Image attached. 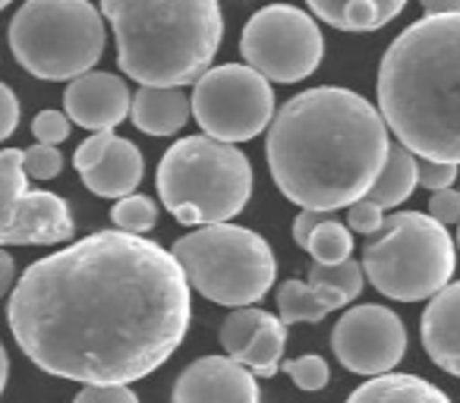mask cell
<instances>
[{
	"mask_svg": "<svg viewBox=\"0 0 460 403\" xmlns=\"http://www.w3.org/2000/svg\"><path fill=\"white\" fill-rule=\"evenodd\" d=\"M0 104H4V120H0V139H10L20 127V98L10 85H0Z\"/></svg>",
	"mask_w": 460,
	"mask_h": 403,
	"instance_id": "35",
	"label": "cell"
},
{
	"mask_svg": "<svg viewBox=\"0 0 460 403\" xmlns=\"http://www.w3.org/2000/svg\"><path fill=\"white\" fill-rule=\"evenodd\" d=\"M281 372L300 390H322L328 384V378H332V369H328V363L322 356H315V353L288 359V363L281 365Z\"/></svg>",
	"mask_w": 460,
	"mask_h": 403,
	"instance_id": "28",
	"label": "cell"
},
{
	"mask_svg": "<svg viewBox=\"0 0 460 403\" xmlns=\"http://www.w3.org/2000/svg\"><path fill=\"white\" fill-rule=\"evenodd\" d=\"M382 110L359 92L319 85L294 95L265 136L281 196L300 212H350L378 183L391 154Z\"/></svg>",
	"mask_w": 460,
	"mask_h": 403,
	"instance_id": "2",
	"label": "cell"
},
{
	"mask_svg": "<svg viewBox=\"0 0 460 403\" xmlns=\"http://www.w3.org/2000/svg\"><path fill=\"white\" fill-rule=\"evenodd\" d=\"M26 152L22 148H4L0 152V196H4V218L13 215V208L29 196L26 189Z\"/></svg>",
	"mask_w": 460,
	"mask_h": 403,
	"instance_id": "25",
	"label": "cell"
},
{
	"mask_svg": "<svg viewBox=\"0 0 460 403\" xmlns=\"http://www.w3.org/2000/svg\"><path fill=\"white\" fill-rule=\"evenodd\" d=\"M73 167L83 173V183L89 192L120 202V198L136 196L146 161L129 139H120L117 133H95L76 148Z\"/></svg>",
	"mask_w": 460,
	"mask_h": 403,
	"instance_id": "12",
	"label": "cell"
},
{
	"mask_svg": "<svg viewBox=\"0 0 460 403\" xmlns=\"http://www.w3.org/2000/svg\"><path fill=\"white\" fill-rule=\"evenodd\" d=\"M385 221H388V218L382 215V208L372 206L369 198L357 202V206H353L350 212H347V224H350L357 233H382Z\"/></svg>",
	"mask_w": 460,
	"mask_h": 403,
	"instance_id": "32",
	"label": "cell"
},
{
	"mask_svg": "<svg viewBox=\"0 0 460 403\" xmlns=\"http://www.w3.org/2000/svg\"><path fill=\"white\" fill-rule=\"evenodd\" d=\"M262 319H265V309H259V306L237 309V312H230L227 319H224L217 337H221V346L230 359L240 356V353L252 344V337H256L259 328H262Z\"/></svg>",
	"mask_w": 460,
	"mask_h": 403,
	"instance_id": "24",
	"label": "cell"
},
{
	"mask_svg": "<svg viewBox=\"0 0 460 403\" xmlns=\"http://www.w3.org/2000/svg\"><path fill=\"white\" fill-rule=\"evenodd\" d=\"M192 117L202 136L237 145L256 139L275 123V92L271 83L246 64L211 66L192 85Z\"/></svg>",
	"mask_w": 460,
	"mask_h": 403,
	"instance_id": "9",
	"label": "cell"
},
{
	"mask_svg": "<svg viewBox=\"0 0 460 403\" xmlns=\"http://www.w3.org/2000/svg\"><path fill=\"white\" fill-rule=\"evenodd\" d=\"M64 110L76 127L95 133H114L117 123L133 114V95L127 89V79L114 73H89L66 85Z\"/></svg>",
	"mask_w": 460,
	"mask_h": 403,
	"instance_id": "14",
	"label": "cell"
},
{
	"mask_svg": "<svg viewBox=\"0 0 460 403\" xmlns=\"http://www.w3.org/2000/svg\"><path fill=\"white\" fill-rule=\"evenodd\" d=\"M70 123H73L70 117L60 114V110H41L32 120V133H35V139H39V145L58 148L60 142L70 139Z\"/></svg>",
	"mask_w": 460,
	"mask_h": 403,
	"instance_id": "29",
	"label": "cell"
},
{
	"mask_svg": "<svg viewBox=\"0 0 460 403\" xmlns=\"http://www.w3.org/2000/svg\"><path fill=\"white\" fill-rule=\"evenodd\" d=\"M111 221H114L117 231L142 237L158 224V206L152 202V196H129L120 198L114 208H111Z\"/></svg>",
	"mask_w": 460,
	"mask_h": 403,
	"instance_id": "26",
	"label": "cell"
},
{
	"mask_svg": "<svg viewBox=\"0 0 460 403\" xmlns=\"http://www.w3.org/2000/svg\"><path fill=\"white\" fill-rule=\"evenodd\" d=\"M173 258L192 290L217 306L250 309L271 290L278 262L269 240L250 227H199L173 243Z\"/></svg>",
	"mask_w": 460,
	"mask_h": 403,
	"instance_id": "8",
	"label": "cell"
},
{
	"mask_svg": "<svg viewBox=\"0 0 460 403\" xmlns=\"http://www.w3.org/2000/svg\"><path fill=\"white\" fill-rule=\"evenodd\" d=\"M347 403H451V397L420 375L391 372V375L363 381L347 397Z\"/></svg>",
	"mask_w": 460,
	"mask_h": 403,
	"instance_id": "19",
	"label": "cell"
},
{
	"mask_svg": "<svg viewBox=\"0 0 460 403\" xmlns=\"http://www.w3.org/2000/svg\"><path fill=\"white\" fill-rule=\"evenodd\" d=\"M73 403H139L129 384H89L83 388Z\"/></svg>",
	"mask_w": 460,
	"mask_h": 403,
	"instance_id": "31",
	"label": "cell"
},
{
	"mask_svg": "<svg viewBox=\"0 0 460 403\" xmlns=\"http://www.w3.org/2000/svg\"><path fill=\"white\" fill-rule=\"evenodd\" d=\"M429 215L445 227L460 224V189L432 192V198H429Z\"/></svg>",
	"mask_w": 460,
	"mask_h": 403,
	"instance_id": "34",
	"label": "cell"
},
{
	"mask_svg": "<svg viewBox=\"0 0 460 403\" xmlns=\"http://www.w3.org/2000/svg\"><path fill=\"white\" fill-rule=\"evenodd\" d=\"M347 306V296L341 290L319 287V284L284 281L278 287V312L284 325H300V321H322L328 312Z\"/></svg>",
	"mask_w": 460,
	"mask_h": 403,
	"instance_id": "20",
	"label": "cell"
},
{
	"mask_svg": "<svg viewBox=\"0 0 460 403\" xmlns=\"http://www.w3.org/2000/svg\"><path fill=\"white\" fill-rule=\"evenodd\" d=\"M190 281L164 246L102 231L32 262L10 293L20 350L79 384H133L183 344Z\"/></svg>",
	"mask_w": 460,
	"mask_h": 403,
	"instance_id": "1",
	"label": "cell"
},
{
	"mask_svg": "<svg viewBox=\"0 0 460 403\" xmlns=\"http://www.w3.org/2000/svg\"><path fill=\"white\" fill-rule=\"evenodd\" d=\"M420 340L438 369L460 378V281L445 287L420 319Z\"/></svg>",
	"mask_w": 460,
	"mask_h": 403,
	"instance_id": "16",
	"label": "cell"
},
{
	"mask_svg": "<svg viewBox=\"0 0 460 403\" xmlns=\"http://www.w3.org/2000/svg\"><path fill=\"white\" fill-rule=\"evenodd\" d=\"M454 180H457V167L454 164H438V161H420V186L432 192L454 189Z\"/></svg>",
	"mask_w": 460,
	"mask_h": 403,
	"instance_id": "33",
	"label": "cell"
},
{
	"mask_svg": "<svg viewBox=\"0 0 460 403\" xmlns=\"http://www.w3.org/2000/svg\"><path fill=\"white\" fill-rule=\"evenodd\" d=\"M173 403H259V378L230 356H202L180 372Z\"/></svg>",
	"mask_w": 460,
	"mask_h": 403,
	"instance_id": "13",
	"label": "cell"
},
{
	"mask_svg": "<svg viewBox=\"0 0 460 403\" xmlns=\"http://www.w3.org/2000/svg\"><path fill=\"white\" fill-rule=\"evenodd\" d=\"M306 252L313 256L315 265H344L353 258V233L341 221L325 218L322 227L313 233Z\"/></svg>",
	"mask_w": 460,
	"mask_h": 403,
	"instance_id": "23",
	"label": "cell"
},
{
	"mask_svg": "<svg viewBox=\"0 0 460 403\" xmlns=\"http://www.w3.org/2000/svg\"><path fill=\"white\" fill-rule=\"evenodd\" d=\"M158 198L183 227L227 224L252 196V164L237 145L211 136L173 142L158 164Z\"/></svg>",
	"mask_w": 460,
	"mask_h": 403,
	"instance_id": "5",
	"label": "cell"
},
{
	"mask_svg": "<svg viewBox=\"0 0 460 403\" xmlns=\"http://www.w3.org/2000/svg\"><path fill=\"white\" fill-rule=\"evenodd\" d=\"M322 221H325V215H319V212H300L296 215L294 218V243L306 250L309 240H313V233L322 227Z\"/></svg>",
	"mask_w": 460,
	"mask_h": 403,
	"instance_id": "36",
	"label": "cell"
},
{
	"mask_svg": "<svg viewBox=\"0 0 460 403\" xmlns=\"http://www.w3.org/2000/svg\"><path fill=\"white\" fill-rule=\"evenodd\" d=\"M422 16H460V0H422Z\"/></svg>",
	"mask_w": 460,
	"mask_h": 403,
	"instance_id": "37",
	"label": "cell"
},
{
	"mask_svg": "<svg viewBox=\"0 0 460 403\" xmlns=\"http://www.w3.org/2000/svg\"><path fill=\"white\" fill-rule=\"evenodd\" d=\"M73 233L76 224H73L70 202L45 189H32L29 196H22V202L0 227L4 246H54L70 240Z\"/></svg>",
	"mask_w": 460,
	"mask_h": 403,
	"instance_id": "15",
	"label": "cell"
},
{
	"mask_svg": "<svg viewBox=\"0 0 460 403\" xmlns=\"http://www.w3.org/2000/svg\"><path fill=\"white\" fill-rule=\"evenodd\" d=\"M416 186H420V158H416L410 148L394 145L388 154V164H385L382 177H378V183L372 186V192L366 198L385 212V208H397L403 198L413 196Z\"/></svg>",
	"mask_w": 460,
	"mask_h": 403,
	"instance_id": "21",
	"label": "cell"
},
{
	"mask_svg": "<svg viewBox=\"0 0 460 403\" xmlns=\"http://www.w3.org/2000/svg\"><path fill=\"white\" fill-rule=\"evenodd\" d=\"M240 54L246 66L262 73L269 83H303L313 76L325 54L319 22L313 13L290 4H275L252 16L240 35Z\"/></svg>",
	"mask_w": 460,
	"mask_h": 403,
	"instance_id": "10",
	"label": "cell"
},
{
	"mask_svg": "<svg viewBox=\"0 0 460 403\" xmlns=\"http://www.w3.org/2000/svg\"><path fill=\"white\" fill-rule=\"evenodd\" d=\"M104 22L89 0H29L10 20V51L35 79L76 83L102 60Z\"/></svg>",
	"mask_w": 460,
	"mask_h": 403,
	"instance_id": "6",
	"label": "cell"
},
{
	"mask_svg": "<svg viewBox=\"0 0 460 403\" xmlns=\"http://www.w3.org/2000/svg\"><path fill=\"white\" fill-rule=\"evenodd\" d=\"M117 64L142 89H183L211 70L224 35L215 0H104Z\"/></svg>",
	"mask_w": 460,
	"mask_h": 403,
	"instance_id": "4",
	"label": "cell"
},
{
	"mask_svg": "<svg viewBox=\"0 0 460 403\" xmlns=\"http://www.w3.org/2000/svg\"><path fill=\"white\" fill-rule=\"evenodd\" d=\"M457 252L445 224L426 212H397L366 246L363 271L388 300L420 302L451 287Z\"/></svg>",
	"mask_w": 460,
	"mask_h": 403,
	"instance_id": "7",
	"label": "cell"
},
{
	"mask_svg": "<svg viewBox=\"0 0 460 403\" xmlns=\"http://www.w3.org/2000/svg\"><path fill=\"white\" fill-rule=\"evenodd\" d=\"M64 171V154L54 145H32L26 148V173L32 180H54Z\"/></svg>",
	"mask_w": 460,
	"mask_h": 403,
	"instance_id": "30",
	"label": "cell"
},
{
	"mask_svg": "<svg viewBox=\"0 0 460 403\" xmlns=\"http://www.w3.org/2000/svg\"><path fill=\"white\" fill-rule=\"evenodd\" d=\"M403 0H313L309 13L341 32H376L403 13Z\"/></svg>",
	"mask_w": 460,
	"mask_h": 403,
	"instance_id": "17",
	"label": "cell"
},
{
	"mask_svg": "<svg viewBox=\"0 0 460 403\" xmlns=\"http://www.w3.org/2000/svg\"><path fill=\"white\" fill-rule=\"evenodd\" d=\"M363 265L350 262L344 265H313L309 268V284H319V287H332V290H341L347 296V302H353L359 293H363Z\"/></svg>",
	"mask_w": 460,
	"mask_h": 403,
	"instance_id": "27",
	"label": "cell"
},
{
	"mask_svg": "<svg viewBox=\"0 0 460 403\" xmlns=\"http://www.w3.org/2000/svg\"><path fill=\"white\" fill-rule=\"evenodd\" d=\"M332 350L344 369L382 378L391 375V369L407 356V328L401 315L388 306L378 302L353 306L334 325Z\"/></svg>",
	"mask_w": 460,
	"mask_h": 403,
	"instance_id": "11",
	"label": "cell"
},
{
	"mask_svg": "<svg viewBox=\"0 0 460 403\" xmlns=\"http://www.w3.org/2000/svg\"><path fill=\"white\" fill-rule=\"evenodd\" d=\"M4 277H0V293H13V281H16V265H13V256H10V252H4ZM20 284V281H16Z\"/></svg>",
	"mask_w": 460,
	"mask_h": 403,
	"instance_id": "38",
	"label": "cell"
},
{
	"mask_svg": "<svg viewBox=\"0 0 460 403\" xmlns=\"http://www.w3.org/2000/svg\"><path fill=\"white\" fill-rule=\"evenodd\" d=\"M284 346H288V325H284L278 315L265 312L259 334L252 337V344L246 346L240 356H234V363L246 365L256 378H271V375H278V369L284 365L281 363Z\"/></svg>",
	"mask_w": 460,
	"mask_h": 403,
	"instance_id": "22",
	"label": "cell"
},
{
	"mask_svg": "<svg viewBox=\"0 0 460 403\" xmlns=\"http://www.w3.org/2000/svg\"><path fill=\"white\" fill-rule=\"evenodd\" d=\"M457 246H460V227H457Z\"/></svg>",
	"mask_w": 460,
	"mask_h": 403,
	"instance_id": "39",
	"label": "cell"
},
{
	"mask_svg": "<svg viewBox=\"0 0 460 403\" xmlns=\"http://www.w3.org/2000/svg\"><path fill=\"white\" fill-rule=\"evenodd\" d=\"M378 110L420 161L460 167V16H422L378 64Z\"/></svg>",
	"mask_w": 460,
	"mask_h": 403,
	"instance_id": "3",
	"label": "cell"
},
{
	"mask_svg": "<svg viewBox=\"0 0 460 403\" xmlns=\"http://www.w3.org/2000/svg\"><path fill=\"white\" fill-rule=\"evenodd\" d=\"M192 114V98L183 89H139L133 95V123L148 136H173L186 127Z\"/></svg>",
	"mask_w": 460,
	"mask_h": 403,
	"instance_id": "18",
	"label": "cell"
}]
</instances>
